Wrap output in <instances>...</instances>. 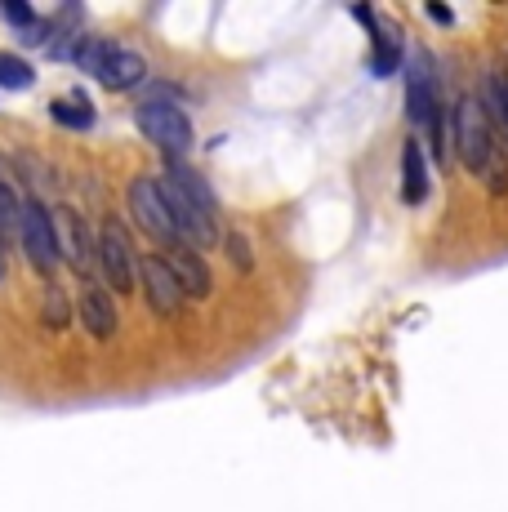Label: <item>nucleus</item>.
<instances>
[{"instance_id": "412c9836", "label": "nucleus", "mask_w": 508, "mask_h": 512, "mask_svg": "<svg viewBox=\"0 0 508 512\" xmlns=\"http://www.w3.org/2000/svg\"><path fill=\"white\" fill-rule=\"evenodd\" d=\"M50 326H67V303L58 285H50Z\"/></svg>"}, {"instance_id": "f257e3e1", "label": "nucleus", "mask_w": 508, "mask_h": 512, "mask_svg": "<svg viewBox=\"0 0 508 512\" xmlns=\"http://www.w3.org/2000/svg\"><path fill=\"white\" fill-rule=\"evenodd\" d=\"M76 63L85 67V72L94 76V81L103 85V90H134V85L148 76V63H143V54H134V49H121L112 41H81L76 49Z\"/></svg>"}, {"instance_id": "9b49d317", "label": "nucleus", "mask_w": 508, "mask_h": 512, "mask_svg": "<svg viewBox=\"0 0 508 512\" xmlns=\"http://www.w3.org/2000/svg\"><path fill=\"white\" fill-rule=\"evenodd\" d=\"M81 321H85V330L94 334V339H112L116 334V308H112V294L103 290V285H85L81 290Z\"/></svg>"}, {"instance_id": "2eb2a0df", "label": "nucleus", "mask_w": 508, "mask_h": 512, "mask_svg": "<svg viewBox=\"0 0 508 512\" xmlns=\"http://www.w3.org/2000/svg\"><path fill=\"white\" fill-rule=\"evenodd\" d=\"M165 179H174V183L183 187V192L192 196V201L201 205V210H210V214H214V192H210V183H205L201 174L192 170V165H183V161H170V165H165Z\"/></svg>"}, {"instance_id": "f8f14e48", "label": "nucleus", "mask_w": 508, "mask_h": 512, "mask_svg": "<svg viewBox=\"0 0 508 512\" xmlns=\"http://www.w3.org/2000/svg\"><path fill=\"white\" fill-rule=\"evenodd\" d=\"M402 196L410 205L428 201V161H424L419 139H406V147H402Z\"/></svg>"}, {"instance_id": "20e7f679", "label": "nucleus", "mask_w": 508, "mask_h": 512, "mask_svg": "<svg viewBox=\"0 0 508 512\" xmlns=\"http://www.w3.org/2000/svg\"><path fill=\"white\" fill-rule=\"evenodd\" d=\"M94 263L103 272V285H112V294L134 290V254L121 223H103L99 228V236H94Z\"/></svg>"}, {"instance_id": "39448f33", "label": "nucleus", "mask_w": 508, "mask_h": 512, "mask_svg": "<svg viewBox=\"0 0 508 512\" xmlns=\"http://www.w3.org/2000/svg\"><path fill=\"white\" fill-rule=\"evenodd\" d=\"M130 214L148 236H156V241H165V245H179V228H174V219H170V205H165L161 187H156V179H148V174H139V179L130 183Z\"/></svg>"}, {"instance_id": "ddd939ff", "label": "nucleus", "mask_w": 508, "mask_h": 512, "mask_svg": "<svg viewBox=\"0 0 508 512\" xmlns=\"http://www.w3.org/2000/svg\"><path fill=\"white\" fill-rule=\"evenodd\" d=\"M477 103H482V112H486V121H491V130L508 143V85L500 81V72H491V76L482 81V94H477Z\"/></svg>"}, {"instance_id": "5701e85b", "label": "nucleus", "mask_w": 508, "mask_h": 512, "mask_svg": "<svg viewBox=\"0 0 508 512\" xmlns=\"http://www.w3.org/2000/svg\"><path fill=\"white\" fill-rule=\"evenodd\" d=\"M500 81L508 85V58H504V67H500Z\"/></svg>"}, {"instance_id": "0eeeda50", "label": "nucleus", "mask_w": 508, "mask_h": 512, "mask_svg": "<svg viewBox=\"0 0 508 512\" xmlns=\"http://www.w3.org/2000/svg\"><path fill=\"white\" fill-rule=\"evenodd\" d=\"M406 112L415 125H433L442 116V94H437V72H433V58L415 54L406 67Z\"/></svg>"}, {"instance_id": "a211bd4d", "label": "nucleus", "mask_w": 508, "mask_h": 512, "mask_svg": "<svg viewBox=\"0 0 508 512\" xmlns=\"http://www.w3.org/2000/svg\"><path fill=\"white\" fill-rule=\"evenodd\" d=\"M0 85H5V90H27V85H32V67L18 54H0Z\"/></svg>"}, {"instance_id": "f03ea898", "label": "nucleus", "mask_w": 508, "mask_h": 512, "mask_svg": "<svg viewBox=\"0 0 508 512\" xmlns=\"http://www.w3.org/2000/svg\"><path fill=\"white\" fill-rule=\"evenodd\" d=\"M455 143H459L464 165L477 174V179H486L491 161L504 152L500 134L491 130V121H486V112H482V103H477V98H459V103H455Z\"/></svg>"}, {"instance_id": "4468645a", "label": "nucleus", "mask_w": 508, "mask_h": 512, "mask_svg": "<svg viewBox=\"0 0 508 512\" xmlns=\"http://www.w3.org/2000/svg\"><path fill=\"white\" fill-rule=\"evenodd\" d=\"M50 116L63 130H90L94 125V107L85 94H67V98H54L50 103Z\"/></svg>"}, {"instance_id": "7ed1b4c3", "label": "nucleus", "mask_w": 508, "mask_h": 512, "mask_svg": "<svg viewBox=\"0 0 508 512\" xmlns=\"http://www.w3.org/2000/svg\"><path fill=\"white\" fill-rule=\"evenodd\" d=\"M134 121H139V130L148 134L170 161H179V156L192 147V121H188L179 98H143Z\"/></svg>"}, {"instance_id": "9d476101", "label": "nucleus", "mask_w": 508, "mask_h": 512, "mask_svg": "<svg viewBox=\"0 0 508 512\" xmlns=\"http://www.w3.org/2000/svg\"><path fill=\"white\" fill-rule=\"evenodd\" d=\"M165 263H170V272L179 277V285H183V294L188 299H205L210 294V268H205V259L192 245H170V254H165Z\"/></svg>"}, {"instance_id": "1a4fd4ad", "label": "nucleus", "mask_w": 508, "mask_h": 512, "mask_svg": "<svg viewBox=\"0 0 508 512\" xmlns=\"http://www.w3.org/2000/svg\"><path fill=\"white\" fill-rule=\"evenodd\" d=\"M54 236H58V259L76 263V268H90L94 263V241H90V232H85L81 214L58 210L54 214Z\"/></svg>"}, {"instance_id": "6ab92c4d", "label": "nucleus", "mask_w": 508, "mask_h": 512, "mask_svg": "<svg viewBox=\"0 0 508 512\" xmlns=\"http://www.w3.org/2000/svg\"><path fill=\"white\" fill-rule=\"evenodd\" d=\"M228 259L237 272H250V241L241 232H228Z\"/></svg>"}, {"instance_id": "4be33fe9", "label": "nucleus", "mask_w": 508, "mask_h": 512, "mask_svg": "<svg viewBox=\"0 0 508 512\" xmlns=\"http://www.w3.org/2000/svg\"><path fill=\"white\" fill-rule=\"evenodd\" d=\"M424 14H428V18H433V23H451V9H446V5H428V9H424Z\"/></svg>"}, {"instance_id": "f3484780", "label": "nucleus", "mask_w": 508, "mask_h": 512, "mask_svg": "<svg viewBox=\"0 0 508 512\" xmlns=\"http://www.w3.org/2000/svg\"><path fill=\"white\" fill-rule=\"evenodd\" d=\"M370 36H375V54H370V67H375V76H393L397 72V58H402V49L393 45V36L384 32V27H370Z\"/></svg>"}, {"instance_id": "aec40b11", "label": "nucleus", "mask_w": 508, "mask_h": 512, "mask_svg": "<svg viewBox=\"0 0 508 512\" xmlns=\"http://www.w3.org/2000/svg\"><path fill=\"white\" fill-rule=\"evenodd\" d=\"M0 18H9V23H18L27 32V27H36V14L27 5H0Z\"/></svg>"}, {"instance_id": "6e6552de", "label": "nucleus", "mask_w": 508, "mask_h": 512, "mask_svg": "<svg viewBox=\"0 0 508 512\" xmlns=\"http://www.w3.org/2000/svg\"><path fill=\"white\" fill-rule=\"evenodd\" d=\"M139 281H143V294H148V308L156 317H174V312L183 308V285L179 277L170 272V263H165V254H148V259L139 263Z\"/></svg>"}, {"instance_id": "dca6fc26", "label": "nucleus", "mask_w": 508, "mask_h": 512, "mask_svg": "<svg viewBox=\"0 0 508 512\" xmlns=\"http://www.w3.org/2000/svg\"><path fill=\"white\" fill-rule=\"evenodd\" d=\"M18 228H23V201H18V192L9 183H0V245L9 236H18Z\"/></svg>"}, {"instance_id": "423d86ee", "label": "nucleus", "mask_w": 508, "mask_h": 512, "mask_svg": "<svg viewBox=\"0 0 508 512\" xmlns=\"http://www.w3.org/2000/svg\"><path fill=\"white\" fill-rule=\"evenodd\" d=\"M27 259L36 272H54L58 268V236H54V214L41 201H23V228H18Z\"/></svg>"}]
</instances>
